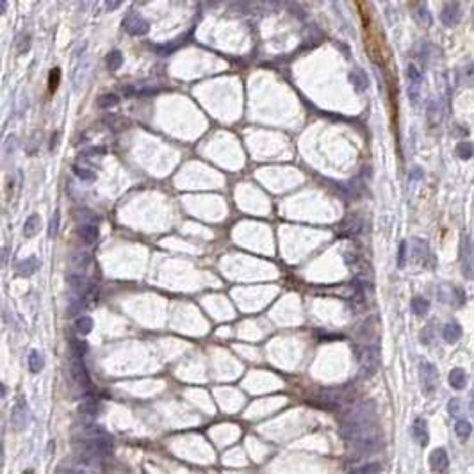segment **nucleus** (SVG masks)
Returning a JSON list of instances; mask_svg holds the SVG:
<instances>
[{"instance_id":"4","label":"nucleus","mask_w":474,"mask_h":474,"mask_svg":"<svg viewBox=\"0 0 474 474\" xmlns=\"http://www.w3.org/2000/svg\"><path fill=\"white\" fill-rule=\"evenodd\" d=\"M360 365H362V371H364L365 375H371V373H375L376 367H378V349L373 348V346L362 349V353H360Z\"/></svg>"},{"instance_id":"21","label":"nucleus","mask_w":474,"mask_h":474,"mask_svg":"<svg viewBox=\"0 0 474 474\" xmlns=\"http://www.w3.org/2000/svg\"><path fill=\"white\" fill-rule=\"evenodd\" d=\"M358 230H360V219L358 218H349L344 221V225H342V232L346 234V236H353V234H357Z\"/></svg>"},{"instance_id":"24","label":"nucleus","mask_w":474,"mask_h":474,"mask_svg":"<svg viewBox=\"0 0 474 474\" xmlns=\"http://www.w3.org/2000/svg\"><path fill=\"white\" fill-rule=\"evenodd\" d=\"M118 104V96L114 93H106L98 98V106L102 109H109V107H114Z\"/></svg>"},{"instance_id":"9","label":"nucleus","mask_w":474,"mask_h":474,"mask_svg":"<svg viewBox=\"0 0 474 474\" xmlns=\"http://www.w3.org/2000/svg\"><path fill=\"white\" fill-rule=\"evenodd\" d=\"M406 79H408V84H410L408 86L410 96H412V100H416L417 96H419V88H421V82H423V73H421L414 65H408V68H406Z\"/></svg>"},{"instance_id":"2","label":"nucleus","mask_w":474,"mask_h":474,"mask_svg":"<svg viewBox=\"0 0 474 474\" xmlns=\"http://www.w3.org/2000/svg\"><path fill=\"white\" fill-rule=\"evenodd\" d=\"M460 264L464 275L467 278L474 277V246L469 236H464L460 241Z\"/></svg>"},{"instance_id":"13","label":"nucleus","mask_w":474,"mask_h":474,"mask_svg":"<svg viewBox=\"0 0 474 474\" xmlns=\"http://www.w3.org/2000/svg\"><path fill=\"white\" fill-rule=\"evenodd\" d=\"M442 335H444V341L449 342V344H455V342H457L458 339H460V335H462L460 324H457V323L446 324V326H444V330H442Z\"/></svg>"},{"instance_id":"1","label":"nucleus","mask_w":474,"mask_h":474,"mask_svg":"<svg viewBox=\"0 0 474 474\" xmlns=\"http://www.w3.org/2000/svg\"><path fill=\"white\" fill-rule=\"evenodd\" d=\"M419 380H421V387H423L424 394H431L435 393L437 383H439V375H437V369L434 364L426 360H421L419 364Z\"/></svg>"},{"instance_id":"26","label":"nucleus","mask_w":474,"mask_h":474,"mask_svg":"<svg viewBox=\"0 0 474 474\" xmlns=\"http://www.w3.org/2000/svg\"><path fill=\"white\" fill-rule=\"evenodd\" d=\"M457 154L460 155L462 159H469V157H472V154H474V147L471 143H460L457 147Z\"/></svg>"},{"instance_id":"15","label":"nucleus","mask_w":474,"mask_h":474,"mask_svg":"<svg viewBox=\"0 0 474 474\" xmlns=\"http://www.w3.org/2000/svg\"><path fill=\"white\" fill-rule=\"evenodd\" d=\"M27 364H29V371H31V373H39L41 369H43L45 362H43V357H41V353L38 352V349H32V352H29Z\"/></svg>"},{"instance_id":"22","label":"nucleus","mask_w":474,"mask_h":474,"mask_svg":"<svg viewBox=\"0 0 474 474\" xmlns=\"http://www.w3.org/2000/svg\"><path fill=\"white\" fill-rule=\"evenodd\" d=\"M455 431H457V435L460 437V439H467V437L471 435V431H472V426H471V423L460 419L457 423V426H455Z\"/></svg>"},{"instance_id":"20","label":"nucleus","mask_w":474,"mask_h":474,"mask_svg":"<svg viewBox=\"0 0 474 474\" xmlns=\"http://www.w3.org/2000/svg\"><path fill=\"white\" fill-rule=\"evenodd\" d=\"M123 65V55L119 50H114L109 54V57H107V68L111 70V72H116L119 66Z\"/></svg>"},{"instance_id":"8","label":"nucleus","mask_w":474,"mask_h":474,"mask_svg":"<svg viewBox=\"0 0 474 474\" xmlns=\"http://www.w3.org/2000/svg\"><path fill=\"white\" fill-rule=\"evenodd\" d=\"M430 465L431 469H434L435 472L442 474L447 471V467H449V458H447V453L446 449H442V447H439V449H434L430 455Z\"/></svg>"},{"instance_id":"27","label":"nucleus","mask_w":474,"mask_h":474,"mask_svg":"<svg viewBox=\"0 0 474 474\" xmlns=\"http://www.w3.org/2000/svg\"><path fill=\"white\" fill-rule=\"evenodd\" d=\"M65 474H93L91 467L89 465H73V467L65 469Z\"/></svg>"},{"instance_id":"16","label":"nucleus","mask_w":474,"mask_h":474,"mask_svg":"<svg viewBox=\"0 0 474 474\" xmlns=\"http://www.w3.org/2000/svg\"><path fill=\"white\" fill-rule=\"evenodd\" d=\"M38 230H39V216L38 214L29 216V219L25 221V226H24L25 237H34L36 234H38Z\"/></svg>"},{"instance_id":"19","label":"nucleus","mask_w":474,"mask_h":474,"mask_svg":"<svg viewBox=\"0 0 474 474\" xmlns=\"http://www.w3.org/2000/svg\"><path fill=\"white\" fill-rule=\"evenodd\" d=\"M75 328L80 335H88L89 332L93 330V319L89 316H80L79 319L75 321Z\"/></svg>"},{"instance_id":"5","label":"nucleus","mask_w":474,"mask_h":474,"mask_svg":"<svg viewBox=\"0 0 474 474\" xmlns=\"http://www.w3.org/2000/svg\"><path fill=\"white\" fill-rule=\"evenodd\" d=\"M72 376L75 380V383L82 389H89L91 387V380H89L88 369L82 364V358H73L72 362Z\"/></svg>"},{"instance_id":"18","label":"nucleus","mask_w":474,"mask_h":474,"mask_svg":"<svg viewBox=\"0 0 474 474\" xmlns=\"http://www.w3.org/2000/svg\"><path fill=\"white\" fill-rule=\"evenodd\" d=\"M412 311L416 312L417 316H424L430 311V303H428V300H424L423 296H416L412 300Z\"/></svg>"},{"instance_id":"23","label":"nucleus","mask_w":474,"mask_h":474,"mask_svg":"<svg viewBox=\"0 0 474 474\" xmlns=\"http://www.w3.org/2000/svg\"><path fill=\"white\" fill-rule=\"evenodd\" d=\"M380 471H382V465L378 462H371V464H365L362 467L355 469L352 474H378Z\"/></svg>"},{"instance_id":"7","label":"nucleus","mask_w":474,"mask_h":474,"mask_svg":"<svg viewBox=\"0 0 474 474\" xmlns=\"http://www.w3.org/2000/svg\"><path fill=\"white\" fill-rule=\"evenodd\" d=\"M27 419H29L27 405H25L24 399H20V401L13 406V417H11L13 426L16 428V430H24V428L27 426Z\"/></svg>"},{"instance_id":"28","label":"nucleus","mask_w":474,"mask_h":474,"mask_svg":"<svg viewBox=\"0 0 474 474\" xmlns=\"http://www.w3.org/2000/svg\"><path fill=\"white\" fill-rule=\"evenodd\" d=\"M449 414L453 417H460V414H462V405H460V401H458L457 398H453L449 401Z\"/></svg>"},{"instance_id":"12","label":"nucleus","mask_w":474,"mask_h":474,"mask_svg":"<svg viewBox=\"0 0 474 474\" xmlns=\"http://www.w3.org/2000/svg\"><path fill=\"white\" fill-rule=\"evenodd\" d=\"M79 412L86 417L96 416V412H98V401H96L93 396H86V398L82 399L80 406H79Z\"/></svg>"},{"instance_id":"31","label":"nucleus","mask_w":474,"mask_h":474,"mask_svg":"<svg viewBox=\"0 0 474 474\" xmlns=\"http://www.w3.org/2000/svg\"><path fill=\"white\" fill-rule=\"evenodd\" d=\"M50 230H48V234H50V237H54L55 236V230H57V226H59V212H55L54 214V218H52V221H50Z\"/></svg>"},{"instance_id":"17","label":"nucleus","mask_w":474,"mask_h":474,"mask_svg":"<svg viewBox=\"0 0 474 474\" xmlns=\"http://www.w3.org/2000/svg\"><path fill=\"white\" fill-rule=\"evenodd\" d=\"M73 173H75L77 177L84 182H93L96 178L95 171H91L89 168H86V166H80V164H73Z\"/></svg>"},{"instance_id":"3","label":"nucleus","mask_w":474,"mask_h":474,"mask_svg":"<svg viewBox=\"0 0 474 474\" xmlns=\"http://www.w3.org/2000/svg\"><path fill=\"white\" fill-rule=\"evenodd\" d=\"M123 27H125V31L130 32V34L143 36V34H147V32H148L150 25H148V22L143 20V18H141L137 13H132V14H129L125 20H123Z\"/></svg>"},{"instance_id":"11","label":"nucleus","mask_w":474,"mask_h":474,"mask_svg":"<svg viewBox=\"0 0 474 474\" xmlns=\"http://www.w3.org/2000/svg\"><path fill=\"white\" fill-rule=\"evenodd\" d=\"M414 439L419 442V446H428V440H430V434H428V424L423 417H417L414 421Z\"/></svg>"},{"instance_id":"10","label":"nucleus","mask_w":474,"mask_h":474,"mask_svg":"<svg viewBox=\"0 0 474 474\" xmlns=\"http://www.w3.org/2000/svg\"><path fill=\"white\" fill-rule=\"evenodd\" d=\"M77 236L84 244H95L96 239H98V229L93 223H82V225L77 229Z\"/></svg>"},{"instance_id":"30","label":"nucleus","mask_w":474,"mask_h":474,"mask_svg":"<svg viewBox=\"0 0 474 474\" xmlns=\"http://www.w3.org/2000/svg\"><path fill=\"white\" fill-rule=\"evenodd\" d=\"M406 262V242L403 241L401 244H399V253H398V266L403 267Z\"/></svg>"},{"instance_id":"32","label":"nucleus","mask_w":474,"mask_h":474,"mask_svg":"<svg viewBox=\"0 0 474 474\" xmlns=\"http://www.w3.org/2000/svg\"><path fill=\"white\" fill-rule=\"evenodd\" d=\"M471 412H472V416H474V396H472V401H471Z\"/></svg>"},{"instance_id":"6","label":"nucleus","mask_w":474,"mask_h":474,"mask_svg":"<svg viewBox=\"0 0 474 474\" xmlns=\"http://www.w3.org/2000/svg\"><path fill=\"white\" fill-rule=\"evenodd\" d=\"M460 16H462L460 6H458V4H455V2H449V4H446V6L442 7V14H440V20H442V24L447 25V27H453V25L458 24Z\"/></svg>"},{"instance_id":"29","label":"nucleus","mask_w":474,"mask_h":474,"mask_svg":"<svg viewBox=\"0 0 474 474\" xmlns=\"http://www.w3.org/2000/svg\"><path fill=\"white\" fill-rule=\"evenodd\" d=\"M59 79H61V70L54 68L50 72V82H48V86H50V91H54V89H55V86L59 84Z\"/></svg>"},{"instance_id":"25","label":"nucleus","mask_w":474,"mask_h":474,"mask_svg":"<svg viewBox=\"0 0 474 474\" xmlns=\"http://www.w3.org/2000/svg\"><path fill=\"white\" fill-rule=\"evenodd\" d=\"M18 270L22 271V275H31V273H34V271L38 270V260H36V259H27V260H24V262H20Z\"/></svg>"},{"instance_id":"14","label":"nucleus","mask_w":474,"mask_h":474,"mask_svg":"<svg viewBox=\"0 0 474 474\" xmlns=\"http://www.w3.org/2000/svg\"><path fill=\"white\" fill-rule=\"evenodd\" d=\"M449 383L453 389H464L465 385H467V375H465L464 369H453L449 375Z\"/></svg>"}]
</instances>
